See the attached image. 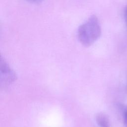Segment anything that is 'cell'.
Returning <instances> with one entry per match:
<instances>
[{"instance_id": "cell-2", "label": "cell", "mask_w": 127, "mask_h": 127, "mask_svg": "<svg viewBox=\"0 0 127 127\" xmlns=\"http://www.w3.org/2000/svg\"><path fill=\"white\" fill-rule=\"evenodd\" d=\"M0 85L6 86L13 82L16 76L13 70L10 68L6 62L2 58L0 62Z\"/></svg>"}, {"instance_id": "cell-5", "label": "cell", "mask_w": 127, "mask_h": 127, "mask_svg": "<svg viewBox=\"0 0 127 127\" xmlns=\"http://www.w3.org/2000/svg\"><path fill=\"white\" fill-rule=\"evenodd\" d=\"M27 1L30 2V3H40L42 2L43 0H26Z\"/></svg>"}, {"instance_id": "cell-3", "label": "cell", "mask_w": 127, "mask_h": 127, "mask_svg": "<svg viewBox=\"0 0 127 127\" xmlns=\"http://www.w3.org/2000/svg\"><path fill=\"white\" fill-rule=\"evenodd\" d=\"M96 122L100 127H110V120L104 113H99L96 117Z\"/></svg>"}, {"instance_id": "cell-1", "label": "cell", "mask_w": 127, "mask_h": 127, "mask_svg": "<svg viewBox=\"0 0 127 127\" xmlns=\"http://www.w3.org/2000/svg\"><path fill=\"white\" fill-rule=\"evenodd\" d=\"M101 27L97 17L91 15L88 19L79 26L77 37L80 43L85 47H89L100 37Z\"/></svg>"}, {"instance_id": "cell-4", "label": "cell", "mask_w": 127, "mask_h": 127, "mask_svg": "<svg viewBox=\"0 0 127 127\" xmlns=\"http://www.w3.org/2000/svg\"><path fill=\"white\" fill-rule=\"evenodd\" d=\"M123 109V115L124 122L126 127H127V106L124 107Z\"/></svg>"}, {"instance_id": "cell-6", "label": "cell", "mask_w": 127, "mask_h": 127, "mask_svg": "<svg viewBox=\"0 0 127 127\" xmlns=\"http://www.w3.org/2000/svg\"><path fill=\"white\" fill-rule=\"evenodd\" d=\"M124 17L127 25V5H126L124 9Z\"/></svg>"}]
</instances>
